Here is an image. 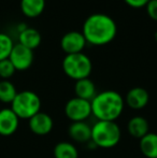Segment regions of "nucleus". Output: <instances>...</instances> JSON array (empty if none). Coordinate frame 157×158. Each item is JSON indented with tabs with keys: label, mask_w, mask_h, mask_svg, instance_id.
Instances as JSON below:
<instances>
[{
	"label": "nucleus",
	"mask_w": 157,
	"mask_h": 158,
	"mask_svg": "<svg viewBox=\"0 0 157 158\" xmlns=\"http://www.w3.org/2000/svg\"><path fill=\"white\" fill-rule=\"evenodd\" d=\"M82 33L87 43L102 46L113 41L118 33V26L115 21L108 14L95 13L85 19Z\"/></svg>",
	"instance_id": "nucleus-1"
},
{
	"label": "nucleus",
	"mask_w": 157,
	"mask_h": 158,
	"mask_svg": "<svg viewBox=\"0 0 157 158\" xmlns=\"http://www.w3.org/2000/svg\"><path fill=\"white\" fill-rule=\"evenodd\" d=\"M124 98L115 90L98 93L90 101L92 114L98 121L115 122L124 111Z\"/></svg>",
	"instance_id": "nucleus-2"
},
{
	"label": "nucleus",
	"mask_w": 157,
	"mask_h": 158,
	"mask_svg": "<svg viewBox=\"0 0 157 158\" xmlns=\"http://www.w3.org/2000/svg\"><path fill=\"white\" fill-rule=\"evenodd\" d=\"M121 128L115 122L97 121L92 127V141L97 148H111L121 140Z\"/></svg>",
	"instance_id": "nucleus-3"
},
{
	"label": "nucleus",
	"mask_w": 157,
	"mask_h": 158,
	"mask_svg": "<svg viewBox=\"0 0 157 158\" xmlns=\"http://www.w3.org/2000/svg\"><path fill=\"white\" fill-rule=\"evenodd\" d=\"M11 109L19 118L30 119L34 115L40 112L41 100L36 93L31 90H23L17 93L11 103Z\"/></svg>",
	"instance_id": "nucleus-4"
},
{
	"label": "nucleus",
	"mask_w": 157,
	"mask_h": 158,
	"mask_svg": "<svg viewBox=\"0 0 157 158\" xmlns=\"http://www.w3.org/2000/svg\"><path fill=\"white\" fill-rule=\"evenodd\" d=\"M63 70L68 77L79 81L89 77L93 70V64L90 58L83 52L78 54L66 55L63 59Z\"/></svg>",
	"instance_id": "nucleus-5"
},
{
	"label": "nucleus",
	"mask_w": 157,
	"mask_h": 158,
	"mask_svg": "<svg viewBox=\"0 0 157 158\" xmlns=\"http://www.w3.org/2000/svg\"><path fill=\"white\" fill-rule=\"evenodd\" d=\"M65 114L72 123L74 122H85L92 115L90 101L74 97L68 100L65 106Z\"/></svg>",
	"instance_id": "nucleus-6"
},
{
	"label": "nucleus",
	"mask_w": 157,
	"mask_h": 158,
	"mask_svg": "<svg viewBox=\"0 0 157 158\" xmlns=\"http://www.w3.org/2000/svg\"><path fill=\"white\" fill-rule=\"evenodd\" d=\"M9 59L16 71H25L34 63V51L22 44H14Z\"/></svg>",
	"instance_id": "nucleus-7"
},
{
	"label": "nucleus",
	"mask_w": 157,
	"mask_h": 158,
	"mask_svg": "<svg viewBox=\"0 0 157 158\" xmlns=\"http://www.w3.org/2000/svg\"><path fill=\"white\" fill-rule=\"evenodd\" d=\"M86 40L84 38L83 33L73 30L69 31L63 35L60 40V48L66 55L69 54H78L82 53L86 45Z\"/></svg>",
	"instance_id": "nucleus-8"
},
{
	"label": "nucleus",
	"mask_w": 157,
	"mask_h": 158,
	"mask_svg": "<svg viewBox=\"0 0 157 158\" xmlns=\"http://www.w3.org/2000/svg\"><path fill=\"white\" fill-rule=\"evenodd\" d=\"M54 122L53 118L48 114L40 111L29 119V129L38 135H45L52 131Z\"/></svg>",
	"instance_id": "nucleus-9"
},
{
	"label": "nucleus",
	"mask_w": 157,
	"mask_h": 158,
	"mask_svg": "<svg viewBox=\"0 0 157 158\" xmlns=\"http://www.w3.org/2000/svg\"><path fill=\"white\" fill-rule=\"evenodd\" d=\"M19 125V118L12 109L0 110V135L9 137L16 132Z\"/></svg>",
	"instance_id": "nucleus-10"
},
{
	"label": "nucleus",
	"mask_w": 157,
	"mask_h": 158,
	"mask_svg": "<svg viewBox=\"0 0 157 158\" xmlns=\"http://www.w3.org/2000/svg\"><path fill=\"white\" fill-rule=\"evenodd\" d=\"M150 101V95L145 88L134 87L129 89L125 97V103L134 110H141L145 108Z\"/></svg>",
	"instance_id": "nucleus-11"
},
{
	"label": "nucleus",
	"mask_w": 157,
	"mask_h": 158,
	"mask_svg": "<svg viewBox=\"0 0 157 158\" xmlns=\"http://www.w3.org/2000/svg\"><path fill=\"white\" fill-rule=\"evenodd\" d=\"M69 137L79 143H87L92 139V127L85 122H74L68 129Z\"/></svg>",
	"instance_id": "nucleus-12"
},
{
	"label": "nucleus",
	"mask_w": 157,
	"mask_h": 158,
	"mask_svg": "<svg viewBox=\"0 0 157 158\" xmlns=\"http://www.w3.org/2000/svg\"><path fill=\"white\" fill-rule=\"evenodd\" d=\"M127 131L131 137L136 139H142L150 132V125L147 118L143 116H134L127 124Z\"/></svg>",
	"instance_id": "nucleus-13"
},
{
	"label": "nucleus",
	"mask_w": 157,
	"mask_h": 158,
	"mask_svg": "<svg viewBox=\"0 0 157 158\" xmlns=\"http://www.w3.org/2000/svg\"><path fill=\"white\" fill-rule=\"evenodd\" d=\"M74 93H76V97L87 100V101H92L97 95L96 85L89 77L79 80V81H76Z\"/></svg>",
	"instance_id": "nucleus-14"
},
{
	"label": "nucleus",
	"mask_w": 157,
	"mask_h": 158,
	"mask_svg": "<svg viewBox=\"0 0 157 158\" xmlns=\"http://www.w3.org/2000/svg\"><path fill=\"white\" fill-rule=\"evenodd\" d=\"M45 0H21V11L28 19H36L43 13Z\"/></svg>",
	"instance_id": "nucleus-15"
},
{
	"label": "nucleus",
	"mask_w": 157,
	"mask_h": 158,
	"mask_svg": "<svg viewBox=\"0 0 157 158\" xmlns=\"http://www.w3.org/2000/svg\"><path fill=\"white\" fill-rule=\"evenodd\" d=\"M42 37L35 28L27 27L24 31L19 33V43L34 51L41 44Z\"/></svg>",
	"instance_id": "nucleus-16"
},
{
	"label": "nucleus",
	"mask_w": 157,
	"mask_h": 158,
	"mask_svg": "<svg viewBox=\"0 0 157 158\" xmlns=\"http://www.w3.org/2000/svg\"><path fill=\"white\" fill-rule=\"evenodd\" d=\"M141 153L147 158H157V133L149 132L139 143Z\"/></svg>",
	"instance_id": "nucleus-17"
},
{
	"label": "nucleus",
	"mask_w": 157,
	"mask_h": 158,
	"mask_svg": "<svg viewBox=\"0 0 157 158\" xmlns=\"http://www.w3.org/2000/svg\"><path fill=\"white\" fill-rule=\"evenodd\" d=\"M55 158H79L76 148L70 142H59L54 148Z\"/></svg>",
	"instance_id": "nucleus-18"
},
{
	"label": "nucleus",
	"mask_w": 157,
	"mask_h": 158,
	"mask_svg": "<svg viewBox=\"0 0 157 158\" xmlns=\"http://www.w3.org/2000/svg\"><path fill=\"white\" fill-rule=\"evenodd\" d=\"M16 95V88L12 82H10L9 80H2L0 82V102L12 103Z\"/></svg>",
	"instance_id": "nucleus-19"
},
{
	"label": "nucleus",
	"mask_w": 157,
	"mask_h": 158,
	"mask_svg": "<svg viewBox=\"0 0 157 158\" xmlns=\"http://www.w3.org/2000/svg\"><path fill=\"white\" fill-rule=\"evenodd\" d=\"M14 43L12 38L4 32H0V61L8 59Z\"/></svg>",
	"instance_id": "nucleus-20"
},
{
	"label": "nucleus",
	"mask_w": 157,
	"mask_h": 158,
	"mask_svg": "<svg viewBox=\"0 0 157 158\" xmlns=\"http://www.w3.org/2000/svg\"><path fill=\"white\" fill-rule=\"evenodd\" d=\"M15 68L10 61V59H4L0 61V77L3 80H9L15 73Z\"/></svg>",
	"instance_id": "nucleus-21"
},
{
	"label": "nucleus",
	"mask_w": 157,
	"mask_h": 158,
	"mask_svg": "<svg viewBox=\"0 0 157 158\" xmlns=\"http://www.w3.org/2000/svg\"><path fill=\"white\" fill-rule=\"evenodd\" d=\"M145 9L150 19L157 22V0H150L145 6Z\"/></svg>",
	"instance_id": "nucleus-22"
},
{
	"label": "nucleus",
	"mask_w": 157,
	"mask_h": 158,
	"mask_svg": "<svg viewBox=\"0 0 157 158\" xmlns=\"http://www.w3.org/2000/svg\"><path fill=\"white\" fill-rule=\"evenodd\" d=\"M150 0H124L127 6H131L134 9H140V8H143L147 4Z\"/></svg>",
	"instance_id": "nucleus-23"
},
{
	"label": "nucleus",
	"mask_w": 157,
	"mask_h": 158,
	"mask_svg": "<svg viewBox=\"0 0 157 158\" xmlns=\"http://www.w3.org/2000/svg\"><path fill=\"white\" fill-rule=\"evenodd\" d=\"M26 28H27V26L25 25V23H21V24H19V25H17V31H19V32L24 31Z\"/></svg>",
	"instance_id": "nucleus-24"
},
{
	"label": "nucleus",
	"mask_w": 157,
	"mask_h": 158,
	"mask_svg": "<svg viewBox=\"0 0 157 158\" xmlns=\"http://www.w3.org/2000/svg\"><path fill=\"white\" fill-rule=\"evenodd\" d=\"M154 38H155V40H156V42H157V31L155 32V35H154Z\"/></svg>",
	"instance_id": "nucleus-25"
}]
</instances>
